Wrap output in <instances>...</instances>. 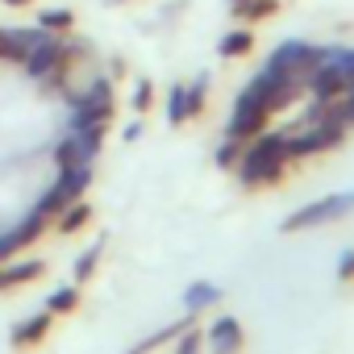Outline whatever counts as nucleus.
Here are the masks:
<instances>
[{"mask_svg": "<svg viewBox=\"0 0 354 354\" xmlns=\"http://www.w3.org/2000/svg\"><path fill=\"white\" fill-rule=\"evenodd\" d=\"M283 167H288V133H259L242 146L238 180L242 188H271L283 180Z\"/></svg>", "mask_w": 354, "mask_h": 354, "instance_id": "f257e3e1", "label": "nucleus"}, {"mask_svg": "<svg viewBox=\"0 0 354 354\" xmlns=\"http://www.w3.org/2000/svg\"><path fill=\"white\" fill-rule=\"evenodd\" d=\"M346 125L333 121V117H308L296 133H288V158H313V154H325L333 146L346 142Z\"/></svg>", "mask_w": 354, "mask_h": 354, "instance_id": "f03ea898", "label": "nucleus"}, {"mask_svg": "<svg viewBox=\"0 0 354 354\" xmlns=\"http://www.w3.org/2000/svg\"><path fill=\"white\" fill-rule=\"evenodd\" d=\"M325 63V50H317V46H308V42H283L271 59H267V71H279V75H292V80H300L304 88H308V75L317 71Z\"/></svg>", "mask_w": 354, "mask_h": 354, "instance_id": "7ed1b4c3", "label": "nucleus"}, {"mask_svg": "<svg viewBox=\"0 0 354 354\" xmlns=\"http://www.w3.org/2000/svg\"><path fill=\"white\" fill-rule=\"evenodd\" d=\"M88 184H92V162L88 167H67L63 175H59V184L34 205L42 217H59L67 205H75V201H84V192H88Z\"/></svg>", "mask_w": 354, "mask_h": 354, "instance_id": "20e7f679", "label": "nucleus"}, {"mask_svg": "<svg viewBox=\"0 0 354 354\" xmlns=\"http://www.w3.org/2000/svg\"><path fill=\"white\" fill-rule=\"evenodd\" d=\"M354 209V192H342V196H325V201H313L304 209H296L288 221H283V234H304V230H317V225H329L337 217H346Z\"/></svg>", "mask_w": 354, "mask_h": 354, "instance_id": "39448f33", "label": "nucleus"}, {"mask_svg": "<svg viewBox=\"0 0 354 354\" xmlns=\"http://www.w3.org/2000/svg\"><path fill=\"white\" fill-rule=\"evenodd\" d=\"M308 88L317 100H333L342 92L354 88V55H337L333 63H321L313 75H308Z\"/></svg>", "mask_w": 354, "mask_h": 354, "instance_id": "423d86ee", "label": "nucleus"}, {"mask_svg": "<svg viewBox=\"0 0 354 354\" xmlns=\"http://www.w3.org/2000/svg\"><path fill=\"white\" fill-rule=\"evenodd\" d=\"M113 121V88L104 80H96L80 100H75V113H71V129H88V125H109Z\"/></svg>", "mask_w": 354, "mask_h": 354, "instance_id": "0eeeda50", "label": "nucleus"}, {"mask_svg": "<svg viewBox=\"0 0 354 354\" xmlns=\"http://www.w3.org/2000/svg\"><path fill=\"white\" fill-rule=\"evenodd\" d=\"M67 55H71V50H67V42L42 30V38L26 50V59H21V63H26V71H30V75H38V80H42V75H59V71H63V63H67Z\"/></svg>", "mask_w": 354, "mask_h": 354, "instance_id": "6e6552de", "label": "nucleus"}, {"mask_svg": "<svg viewBox=\"0 0 354 354\" xmlns=\"http://www.w3.org/2000/svg\"><path fill=\"white\" fill-rule=\"evenodd\" d=\"M205 342H209V354H242L246 350V329L238 317H217L209 329H205Z\"/></svg>", "mask_w": 354, "mask_h": 354, "instance_id": "1a4fd4ad", "label": "nucleus"}, {"mask_svg": "<svg viewBox=\"0 0 354 354\" xmlns=\"http://www.w3.org/2000/svg\"><path fill=\"white\" fill-rule=\"evenodd\" d=\"M267 109H259V104H250V100H242L238 96V104H234V117H230V125H225V138H234V142H250V138H259L263 129H267Z\"/></svg>", "mask_w": 354, "mask_h": 354, "instance_id": "9d476101", "label": "nucleus"}, {"mask_svg": "<svg viewBox=\"0 0 354 354\" xmlns=\"http://www.w3.org/2000/svg\"><path fill=\"white\" fill-rule=\"evenodd\" d=\"M50 329H55V317L42 308V313H34V317H26V321H17V325H13L9 346H13L17 354H30V350H38V346L50 337Z\"/></svg>", "mask_w": 354, "mask_h": 354, "instance_id": "9b49d317", "label": "nucleus"}, {"mask_svg": "<svg viewBox=\"0 0 354 354\" xmlns=\"http://www.w3.org/2000/svg\"><path fill=\"white\" fill-rule=\"evenodd\" d=\"M188 325H196V313H188L184 321H175V325H162V329H154L150 337H142V342H133V346H129L125 354H158L162 346H171L175 337H180V333H184Z\"/></svg>", "mask_w": 354, "mask_h": 354, "instance_id": "f8f14e48", "label": "nucleus"}, {"mask_svg": "<svg viewBox=\"0 0 354 354\" xmlns=\"http://www.w3.org/2000/svg\"><path fill=\"white\" fill-rule=\"evenodd\" d=\"M38 275H46V263L42 259H26V263H0V292H13V288H26L34 283Z\"/></svg>", "mask_w": 354, "mask_h": 354, "instance_id": "ddd939ff", "label": "nucleus"}, {"mask_svg": "<svg viewBox=\"0 0 354 354\" xmlns=\"http://www.w3.org/2000/svg\"><path fill=\"white\" fill-rule=\"evenodd\" d=\"M46 230H50V217H42V213L34 209V213H30L17 230H9V242H13V250H26V246H34Z\"/></svg>", "mask_w": 354, "mask_h": 354, "instance_id": "4468645a", "label": "nucleus"}, {"mask_svg": "<svg viewBox=\"0 0 354 354\" xmlns=\"http://www.w3.org/2000/svg\"><path fill=\"white\" fill-rule=\"evenodd\" d=\"M308 117H333V121H342V125L350 129V125H354V88L342 92V96H333V100H317V109H313Z\"/></svg>", "mask_w": 354, "mask_h": 354, "instance_id": "2eb2a0df", "label": "nucleus"}, {"mask_svg": "<svg viewBox=\"0 0 354 354\" xmlns=\"http://www.w3.org/2000/svg\"><path fill=\"white\" fill-rule=\"evenodd\" d=\"M88 221H92V205H88V201H75V205H67V209L59 213L55 230H59L63 238H71V234H80V230H84Z\"/></svg>", "mask_w": 354, "mask_h": 354, "instance_id": "dca6fc26", "label": "nucleus"}, {"mask_svg": "<svg viewBox=\"0 0 354 354\" xmlns=\"http://www.w3.org/2000/svg\"><path fill=\"white\" fill-rule=\"evenodd\" d=\"M217 300H221V288L209 283V279H196V283H188V292H184V308H188V313H205V308L217 304Z\"/></svg>", "mask_w": 354, "mask_h": 354, "instance_id": "f3484780", "label": "nucleus"}, {"mask_svg": "<svg viewBox=\"0 0 354 354\" xmlns=\"http://www.w3.org/2000/svg\"><path fill=\"white\" fill-rule=\"evenodd\" d=\"M80 308V283H67V288H55L46 296V313L50 317H71Z\"/></svg>", "mask_w": 354, "mask_h": 354, "instance_id": "a211bd4d", "label": "nucleus"}, {"mask_svg": "<svg viewBox=\"0 0 354 354\" xmlns=\"http://www.w3.org/2000/svg\"><path fill=\"white\" fill-rule=\"evenodd\" d=\"M55 158H59V171H67V167H88V162H92V154L80 146V138H75V133H67V138L59 142Z\"/></svg>", "mask_w": 354, "mask_h": 354, "instance_id": "6ab92c4d", "label": "nucleus"}, {"mask_svg": "<svg viewBox=\"0 0 354 354\" xmlns=\"http://www.w3.org/2000/svg\"><path fill=\"white\" fill-rule=\"evenodd\" d=\"M100 254H104V242H92L80 259H75V283H88L92 275H96V267H100Z\"/></svg>", "mask_w": 354, "mask_h": 354, "instance_id": "aec40b11", "label": "nucleus"}, {"mask_svg": "<svg viewBox=\"0 0 354 354\" xmlns=\"http://www.w3.org/2000/svg\"><path fill=\"white\" fill-rule=\"evenodd\" d=\"M71 9H42L38 13V30H46V34H63V30H71Z\"/></svg>", "mask_w": 354, "mask_h": 354, "instance_id": "412c9836", "label": "nucleus"}, {"mask_svg": "<svg viewBox=\"0 0 354 354\" xmlns=\"http://www.w3.org/2000/svg\"><path fill=\"white\" fill-rule=\"evenodd\" d=\"M250 42H254V38H250V30H234V34H225V38H221V46H217V50H221V59H238V55H250Z\"/></svg>", "mask_w": 354, "mask_h": 354, "instance_id": "4be33fe9", "label": "nucleus"}, {"mask_svg": "<svg viewBox=\"0 0 354 354\" xmlns=\"http://www.w3.org/2000/svg\"><path fill=\"white\" fill-rule=\"evenodd\" d=\"M275 9H279L275 0H242L234 13H238V17H246V21H263V17H271Z\"/></svg>", "mask_w": 354, "mask_h": 354, "instance_id": "5701e85b", "label": "nucleus"}, {"mask_svg": "<svg viewBox=\"0 0 354 354\" xmlns=\"http://www.w3.org/2000/svg\"><path fill=\"white\" fill-rule=\"evenodd\" d=\"M201 346H205V329L201 325H188L180 337H175V354H201Z\"/></svg>", "mask_w": 354, "mask_h": 354, "instance_id": "b1692460", "label": "nucleus"}, {"mask_svg": "<svg viewBox=\"0 0 354 354\" xmlns=\"http://www.w3.org/2000/svg\"><path fill=\"white\" fill-rule=\"evenodd\" d=\"M167 117H171V125L192 121V113H188V88H171V109H167Z\"/></svg>", "mask_w": 354, "mask_h": 354, "instance_id": "393cba45", "label": "nucleus"}, {"mask_svg": "<svg viewBox=\"0 0 354 354\" xmlns=\"http://www.w3.org/2000/svg\"><path fill=\"white\" fill-rule=\"evenodd\" d=\"M242 146H246V142H234V138H225V146L217 150V162H221V167H238V158H242Z\"/></svg>", "mask_w": 354, "mask_h": 354, "instance_id": "a878e982", "label": "nucleus"}, {"mask_svg": "<svg viewBox=\"0 0 354 354\" xmlns=\"http://www.w3.org/2000/svg\"><path fill=\"white\" fill-rule=\"evenodd\" d=\"M201 109H205V80H201V84H192V88H188V113H192V117H196V113H201Z\"/></svg>", "mask_w": 354, "mask_h": 354, "instance_id": "bb28decb", "label": "nucleus"}, {"mask_svg": "<svg viewBox=\"0 0 354 354\" xmlns=\"http://www.w3.org/2000/svg\"><path fill=\"white\" fill-rule=\"evenodd\" d=\"M337 279H342V283H354V250H346V254L337 259Z\"/></svg>", "mask_w": 354, "mask_h": 354, "instance_id": "cd10ccee", "label": "nucleus"}, {"mask_svg": "<svg viewBox=\"0 0 354 354\" xmlns=\"http://www.w3.org/2000/svg\"><path fill=\"white\" fill-rule=\"evenodd\" d=\"M150 100H154V88H150V84H138V92H133V109H138V113H146V109H150Z\"/></svg>", "mask_w": 354, "mask_h": 354, "instance_id": "c85d7f7f", "label": "nucleus"}, {"mask_svg": "<svg viewBox=\"0 0 354 354\" xmlns=\"http://www.w3.org/2000/svg\"><path fill=\"white\" fill-rule=\"evenodd\" d=\"M5 5H30V0H5Z\"/></svg>", "mask_w": 354, "mask_h": 354, "instance_id": "c756f323", "label": "nucleus"}, {"mask_svg": "<svg viewBox=\"0 0 354 354\" xmlns=\"http://www.w3.org/2000/svg\"><path fill=\"white\" fill-rule=\"evenodd\" d=\"M234 5H242V0H234Z\"/></svg>", "mask_w": 354, "mask_h": 354, "instance_id": "7c9ffc66", "label": "nucleus"}]
</instances>
